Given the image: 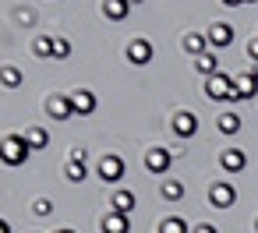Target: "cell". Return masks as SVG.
I'll use <instances>...</instances> for the list:
<instances>
[{
  "label": "cell",
  "mask_w": 258,
  "mask_h": 233,
  "mask_svg": "<svg viewBox=\"0 0 258 233\" xmlns=\"http://www.w3.org/2000/svg\"><path fill=\"white\" fill-rule=\"evenodd\" d=\"M254 233H258V219H254Z\"/></svg>",
  "instance_id": "e575fe53"
},
{
  "label": "cell",
  "mask_w": 258,
  "mask_h": 233,
  "mask_svg": "<svg viewBox=\"0 0 258 233\" xmlns=\"http://www.w3.org/2000/svg\"><path fill=\"white\" fill-rule=\"evenodd\" d=\"M29 156H32V148H29L25 134H18V131L0 141V163L4 166H22V163H29Z\"/></svg>",
  "instance_id": "6da1fadb"
},
{
  "label": "cell",
  "mask_w": 258,
  "mask_h": 233,
  "mask_svg": "<svg viewBox=\"0 0 258 233\" xmlns=\"http://www.w3.org/2000/svg\"><path fill=\"white\" fill-rule=\"evenodd\" d=\"M223 4H226V8H237V4H244V0H223Z\"/></svg>",
  "instance_id": "f546056e"
},
{
  "label": "cell",
  "mask_w": 258,
  "mask_h": 233,
  "mask_svg": "<svg viewBox=\"0 0 258 233\" xmlns=\"http://www.w3.org/2000/svg\"><path fill=\"white\" fill-rule=\"evenodd\" d=\"M127 4H145V0H127Z\"/></svg>",
  "instance_id": "4dcf8cb0"
},
{
  "label": "cell",
  "mask_w": 258,
  "mask_h": 233,
  "mask_svg": "<svg viewBox=\"0 0 258 233\" xmlns=\"http://www.w3.org/2000/svg\"><path fill=\"white\" fill-rule=\"evenodd\" d=\"M53 57H57V60L71 57V43H68V39H57V46H53Z\"/></svg>",
  "instance_id": "d4e9b609"
},
{
  "label": "cell",
  "mask_w": 258,
  "mask_h": 233,
  "mask_svg": "<svg viewBox=\"0 0 258 233\" xmlns=\"http://www.w3.org/2000/svg\"><path fill=\"white\" fill-rule=\"evenodd\" d=\"M205 96L209 99H226V103H237V89H233V74H212L205 78Z\"/></svg>",
  "instance_id": "7a4b0ae2"
},
{
  "label": "cell",
  "mask_w": 258,
  "mask_h": 233,
  "mask_svg": "<svg viewBox=\"0 0 258 233\" xmlns=\"http://www.w3.org/2000/svg\"><path fill=\"white\" fill-rule=\"evenodd\" d=\"M219 166H223V170H230V173H240V170L247 166V156H244L240 148H226V152L219 156Z\"/></svg>",
  "instance_id": "7c38bea8"
},
{
  "label": "cell",
  "mask_w": 258,
  "mask_h": 233,
  "mask_svg": "<svg viewBox=\"0 0 258 233\" xmlns=\"http://www.w3.org/2000/svg\"><path fill=\"white\" fill-rule=\"evenodd\" d=\"M46 113H50L53 120H71V117H75L71 96H50V99H46Z\"/></svg>",
  "instance_id": "5b68a950"
},
{
  "label": "cell",
  "mask_w": 258,
  "mask_h": 233,
  "mask_svg": "<svg viewBox=\"0 0 258 233\" xmlns=\"http://www.w3.org/2000/svg\"><path fill=\"white\" fill-rule=\"evenodd\" d=\"M195 131H198V117L187 113V110H180V113L173 117V134H177V138H191Z\"/></svg>",
  "instance_id": "9c48e42d"
},
{
  "label": "cell",
  "mask_w": 258,
  "mask_h": 233,
  "mask_svg": "<svg viewBox=\"0 0 258 233\" xmlns=\"http://www.w3.org/2000/svg\"><path fill=\"white\" fill-rule=\"evenodd\" d=\"M0 82H4L8 89H18L22 85V71L18 67H4V71H0Z\"/></svg>",
  "instance_id": "cb8c5ba5"
},
{
  "label": "cell",
  "mask_w": 258,
  "mask_h": 233,
  "mask_svg": "<svg viewBox=\"0 0 258 233\" xmlns=\"http://www.w3.org/2000/svg\"><path fill=\"white\" fill-rule=\"evenodd\" d=\"M170 166H173V156L166 148H149L145 152V170L149 173H166Z\"/></svg>",
  "instance_id": "ba28073f"
},
{
  "label": "cell",
  "mask_w": 258,
  "mask_h": 233,
  "mask_svg": "<svg viewBox=\"0 0 258 233\" xmlns=\"http://www.w3.org/2000/svg\"><path fill=\"white\" fill-rule=\"evenodd\" d=\"M159 194H163L166 201H180V198H184V184H180V180H166V184L159 187Z\"/></svg>",
  "instance_id": "7402d4cb"
},
{
  "label": "cell",
  "mask_w": 258,
  "mask_h": 233,
  "mask_svg": "<svg viewBox=\"0 0 258 233\" xmlns=\"http://www.w3.org/2000/svg\"><path fill=\"white\" fill-rule=\"evenodd\" d=\"M53 46H57V39H50V36H39V39L32 43V53L46 60V57H53Z\"/></svg>",
  "instance_id": "44dd1931"
},
{
  "label": "cell",
  "mask_w": 258,
  "mask_h": 233,
  "mask_svg": "<svg viewBox=\"0 0 258 233\" xmlns=\"http://www.w3.org/2000/svg\"><path fill=\"white\" fill-rule=\"evenodd\" d=\"M159 233H187V222H184L180 215H166V219L159 222Z\"/></svg>",
  "instance_id": "603a6c76"
},
{
  "label": "cell",
  "mask_w": 258,
  "mask_h": 233,
  "mask_svg": "<svg viewBox=\"0 0 258 233\" xmlns=\"http://www.w3.org/2000/svg\"><path fill=\"white\" fill-rule=\"evenodd\" d=\"M0 233H11V222L8 219H0Z\"/></svg>",
  "instance_id": "f1b7e54d"
},
{
  "label": "cell",
  "mask_w": 258,
  "mask_h": 233,
  "mask_svg": "<svg viewBox=\"0 0 258 233\" xmlns=\"http://www.w3.org/2000/svg\"><path fill=\"white\" fill-rule=\"evenodd\" d=\"M251 74H254V78H258V64H254V71H251Z\"/></svg>",
  "instance_id": "1f68e13d"
},
{
  "label": "cell",
  "mask_w": 258,
  "mask_h": 233,
  "mask_svg": "<svg viewBox=\"0 0 258 233\" xmlns=\"http://www.w3.org/2000/svg\"><path fill=\"white\" fill-rule=\"evenodd\" d=\"M127 11H131L127 0H103V15H106L110 22H124V18H127Z\"/></svg>",
  "instance_id": "9a60e30c"
},
{
  "label": "cell",
  "mask_w": 258,
  "mask_h": 233,
  "mask_svg": "<svg viewBox=\"0 0 258 233\" xmlns=\"http://www.w3.org/2000/svg\"><path fill=\"white\" fill-rule=\"evenodd\" d=\"M124 159L120 156H113V152H106L103 159H99V177L106 180V184H117V180H124Z\"/></svg>",
  "instance_id": "3957f363"
},
{
  "label": "cell",
  "mask_w": 258,
  "mask_h": 233,
  "mask_svg": "<svg viewBox=\"0 0 258 233\" xmlns=\"http://www.w3.org/2000/svg\"><path fill=\"white\" fill-rule=\"evenodd\" d=\"M247 57L258 64V39H247Z\"/></svg>",
  "instance_id": "4316f807"
},
{
  "label": "cell",
  "mask_w": 258,
  "mask_h": 233,
  "mask_svg": "<svg viewBox=\"0 0 258 233\" xmlns=\"http://www.w3.org/2000/svg\"><path fill=\"white\" fill-rule=\"evenodd\" d=\"M233 89H237V99H251V96H258V78L254 74H237Z\"/></svg>",
  "instance_id": "5bb4252c"
},
{
  "label": "cell",
  "mask_w": 258,
  "mask_h": 233,
  "mask_svg": "<svg viewBox=\"0 0 258 233\" xmlns=\"http://www.w3.org/2000/svg\"><path fill=\"white\" fill-rule=\"evenodd\" d=\"M64 173H68V180H85L89 177V170H85V152H71V159H68V166H64Z\"/></svg>",
  "instance_id": "4fadbf2b"
},
{
  "label": "cell",
  "mask_w": 258,
  "mask_h": 233,
  "mask_svg": "<svg viewBox=\"0 0 258 233\" xmlns=\"http://www.w3.org/2000/svg\"><path fill=\"white\" fill-rule=\"evenodd\" d=\"M127 229H131V219H127L124 212H113V208H110V212L103 215V233H127Z\"/></svg>",
  "instance_id": "30bf717a"
},
{
  "label": "cell",
  "mask_w": 258,
  "mask_h": 233,
  "mask_svg": "<svg viewBox=\"0 0 258 233\" xmlns=\"http://www.w3.org/2000/svg\"><path fill=\"white\" fill-rule=\"evenodd\" d=\"M195 233H216V226H209V222H202V226H195Z\"/></svg>",
  "instance_id": "83f0119b"
},
{
  "label": "cell",
  "mask_w": 258,
  "mask_h": 233,
  "mask_svg": "<svg viewBox=\"0 0 258 233\" xmlns=\"http://www.w3.org/2000/svg\"><path fill=\"white\" fill-rule=\"evenodd\" d=\"M25 141H29V148L36 152V148H46V145H50V134H46L43 127H29V131H25Z\"/></svg>",
  "instance_id": "ffe728a7"
},
{
  "label": "cell",
  "mask_w": 258,
  "mask_h": 233,
  "mask_svg": "<svg viewBox=\"0 0 258 233\" xmlns=\"http://www.w3.org/2000/svg\"><path fill=\"white\" fill-rule=\"evenodd\" d=\"M205 36H209V46H212V50H226V46L233 43V25H230V22H216Z\"/></svg>",
  "instance_id": "277c9868"
},
{
  "label": "cell",
  "mask_w": 258,
  "mask_h": 233,
  "mask_svg": "<svg viewBox=\"0 0 258 233\" xmlns=\"http://www.w3.org/2000/svg\"><path fill=\"white\" fill-rule=\"evenodd\" d=\"M244 4H258V0H244Z\"/></svg>",
  "instance_id": "836d02e7"
},
{
  "label": "cell",
  "mask_w": 258,
  "mask_h": 233,
  "mask_svg": "<svg viewBox=\"0 0 258 233\" xmlns=\"http://www.w3.org/2000/svg\"><path fill=\"white\" fill-rule=\"evenodd\" d=\"M71 103H75V113H82V117L96 113V96H92L89 89H78V92H71Z\"/></svg>",
  "instance_id": "8fae6325"
},
{
  "label": "cell",
  "mask_w": 258,
  "mask_h": 233,
  "mask_svg": "<svg viewBox=\"0 0 258 233\" xmlns=\"http://www.w3.org/2000/svg\"><path fill=\"white\" fill-rule=\"evenodd\" d=\"M135 201H138V198H135L131 191H117V194H113V212L131 215V212H135Z\"/></svg>",
  "instance_id": "d6986e66"
},
{
  "label": "cell",
  "mask_w": 258,
  "mask_h": 233,
  "mask_svg": "<svg viewBox=\"0 0 258 233\" xmlns=\"http://www.w3.org/2000/svg\"><path fill=\"white\" fill-rule=\"evenodd\" d=\"M32 212H36V215H50V212H53V201H50V198H39V201L32 205Z\"/></svg>",
  "instance_id": "484cf974"
},
{
  "label": "cell",
  "mask_w": 258,
  "mask_h": 233,
  "mask_svg": "<svg viewBox=\"0 0 258 233\" xmlns=\"http://www.w3.org/2000/svg\"><path fill=\"white\" fill-rule=\"evenodd\" d=\"M152 53H156V50H152L149 39H131V43H127V60L138 64V67H145V64L152 60Z\"/></svg>",
  "instance_id": "52a82bcc"
},
{
  "label": "cell",
  "mask_w": 258,
  "mask_h": 233,
  "mask_svg": "<svg viewBox=\"0 0 258 233\" xmlns=\"http://www.w3.org/2000/svg\"><path fill=\"white\" fill-rule=\"evenodd\" d=\"M209 201H212V208H230L237 201V187L233 184H212L209 187Z\"/></svg>",
  "instance_id": "8992f818"
},
{
  "label": "cell",
  "mask_w": 258,
  "mask_h": 233,
  "mask_svg": "<svg viewBox=\"0 0 258 233\" xmlns=\"http://www.w3.org/2000/svg\"><path fill=\"white\" fill-rule=\"evenodd\" d=\"M184 50H187L191 57H202V53H209V36H198V32L184 36Z\"/></svg>",
  "instance_id": "2e32d148"
},
{
  "label": "cell",
  "mask_w": 258,
  "mask_h": 233,
  "mask_svg": "<svg viewBox=\"0 0 258 233\" xmlns=\"http://www.w3.org/2000/svg\"><path fill=\"white\" fill-rule=\"evenodd\" d=\"M216 127H219L223 134H237V131H240V117H237L233 110H223L219 120H216Z\"/></svg>",
  "instance_id": "ac0fdd59"
},
{
  "label": "cell",
  "mask_w": 258,
  "mask_h": 233,
  "mask_svg": "<svg viewBox=\"0 0 258 233\" xmlns=\"http://www.w3.org/2000/svg\"><path fill=\"white\" fill-rule=\"evenodd\" d=\"M195 67H198V74H205V78L219 74V64H216V53H212V50L202 53V57H195Z\"/></svg>",
  "instance_id": "e0dca14e"
},
{
  "label": "cell",
  "mask_w": 258,
  "mask_h": 233,
  "mask_svg": "<svg viewBox=\"0 0 258 233\" xmlns=\"http://www.w3.org/2000/svg\"><path fill=\"white\" fill-rule=\"evenodd\" d=\"M57 233H75V229H57Z\"/></svg>",
  "instance_id": "d6a6232c"
}]
</instances>
